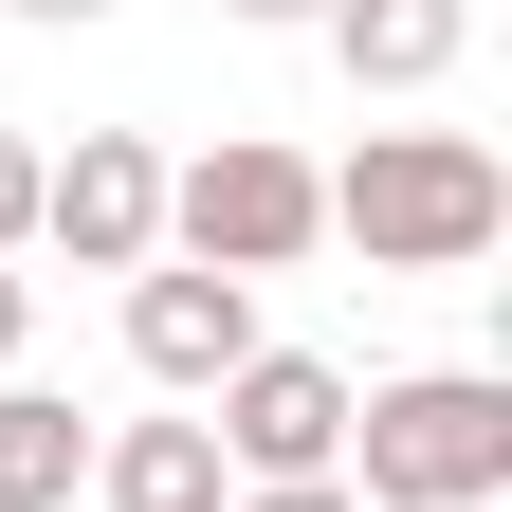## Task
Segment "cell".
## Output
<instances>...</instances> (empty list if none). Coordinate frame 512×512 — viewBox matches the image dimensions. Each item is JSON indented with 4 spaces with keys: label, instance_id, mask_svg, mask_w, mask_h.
Returning <instances> with one entry per match:
<instances>
[{
    "label": "cell",
    "instance_id": "5",
    "mask_svg": "<svg viewBox=\"0 0 512 512\" xmlns=\"http://www.w3.org/2000/svg\"><path fill=\"white\" fill-rule=\"evenodd\" d=\"M202 439H220V476H238V494H275V476H348V366L256 348L220 403H202Z\"/></svg>",
    "mask_w": 512,
    "mask_h": 512
},
{
    "label": "cell",
    "instance_id": "10",
    "mask_svg": "<svg viewBox=\"0 0 512 512\" xmlns=\"http://www.w3.org/2000/svg\"><path fill=\"white\" fill-rule=\"evenodd\" d=\"M19 238H37V147L0 128V256H19Z\"/></svg>",
    "mask_w": 512,
    "mask_h": 512
},
{
    "label": "cell",
    "instance_id": "2",
    "mask_svg": "<svg viewBox=\"0 0 512 512\" xmlns=\"http://www.w3.org/2000/svg\"><path fill=\"white\" fill-rule=\"evenodd\" d=\"M512 494V384L494 366H421L348 403V512H494Z\"/></svg>",
    "mask_w": 512,
    "mask_h": 512
},
{
    "label": "cell",
    "instance_id": "14",
    "mask_svg": "<svg viewBox=\"0 0 512 512\" xmlns=\"http://www.w3.org/2000/svg\"><path fill=\"white\" fill-rule=\"evenodd\" d=\"M19 19H110V0H19Z\"/></svg>",
    "mask_w": 512,
    "mask_h": 512
},
{
    "label": "cell",
    "instance_id": "3",
    "mask_svg": "<svg viewBox=\"0 0 512 512\" xmlns=\"http://www.w3.org/2000/svg\"><path fill=\"white\" fill-rule=\"evenodd\" d=\"M165 238H183V275H293L311 238H330V183H311L293 147H256V128H220L202 165H165Z\"/></svg>",
    "mask_w": 512,
    "mask_h": 512
},
{
    "label": "cell",
    "instance_id": "1",
    "mask_svg": "<svg viewBox=\"0 0 512 512\" xmlns=\"http://www.w3.org/2000/svg\"><path fill=\"white\" fill-rule=\"evenodd\" d=\"M330 238H366V275H476L512 238V165L476 128H366V165L330 183Z\"/></svg>",
    "mask_w": 512,
    "mask_h": 512
},
{
    "label": "cell",
    "instance_id": "6",
    "mask_svg": "<svg viewBox=\"0 0 512 512\" xmlns=\"http://www.w3.org/2000/svg\"><path fill=\"white\" fill-rule=\"evenodd\" d=\"M128 366L183 384V403H220V384L256 366V293H238V275H183V256H147V275H128Z\"/></svg>",
    "mask_w": 512,
    "mask_h": 512
},
{
    "label": "cell",
    "instance_id": "7",
    "mask_svg": "<svg viewBox=\"0 0 512 512\" xmlns=\"http://www.w3.org/2000/svg\"><path fill=\"white\" fill-rule=\"evenodd\" d=\"M330 55H348V92H439L476 55V0H330Z\"/></svg>",
    "mask_w": 512,
    "mask_h": 512
},
{
    "label": "cell",
    "instance_id": "8",
    "mask_svg": "<svg viewBox=\"0 0 512 512\" xmlns=\"http://www.w3.org/2000/svg\"><path fill=\"white\" fill-rule=\"evenodd\" d=\"M92 494H110V512H238V476H220L202 421H128V439H92Z\"/></svg>",
    "mask_w": 512,
    "mask_h": 512
},
{
    "label": "cell",
    "instance_id": "4",
    "mask_svg": "<svg viewBox=\"0 0 512 512\" xmlns=\"http://www.w3.org/2000/svg\"><path fill=\"white\" fill-rule=\"evenodd\" d=\"M37 238L74 256V275H147V256H165V147H147V128L37 147Z\"/></svg>",
    "mask_w": 512,
    "mask_h": 512
},
{
    "label": "cell",
    "instance_id": "13",
    "mask_svg": "<svg viewBox=\"0 0 512 512\" xmlns=\"http://www.w3.org/2000/svg\"><path fill=\"white\" fill-rule=\"evenodd\" d=\"M238 19H330V0H238Z\"/></svg>",
    "mask_w": 512,
    "mask_h": 512
},
{
    "label": "cell",
    "instance_id": "12",
    "mask_svg": "<svg viewBox=\"0 0 512 512\" xmlns=\"http://www.w3.org/2000/svg\"><path fill=\"white\" fill-rule=\"evenodd\" d=\"M19 330H37V293H19V256H0V384H19Z\"/></svg>",
    "mask_w": 512,
    "mask_h": 512
},
{
    "label": "cell",
    "instance_id": "11",
    "mask_svg": "<svg viewBox=\"0 0 512 512\" xmlns=\"http://www.w3.org/2000/svg\"><path fill=\"white\" fill-rule=\"evenodd\" d=\"M238 512H348V476H275V494H238Z\"/></svg>",
    "mask_w": 512,
    "mask_h": 512
},
{
    "label": "cell",
    "instance_id": "9",
    "mask_svg": "<svg viewBox=\"0 0 512 512\" xmlns=\"http://www.w3.org/2000/svg\"><path fill=\"white\" fill-rule=\"evenodd\" d=\"M92 494V421L55 384H0V512H74Z\"/></svg>",
    "mask_w": 512,
    "mask_h": 512
}]
</instances>
